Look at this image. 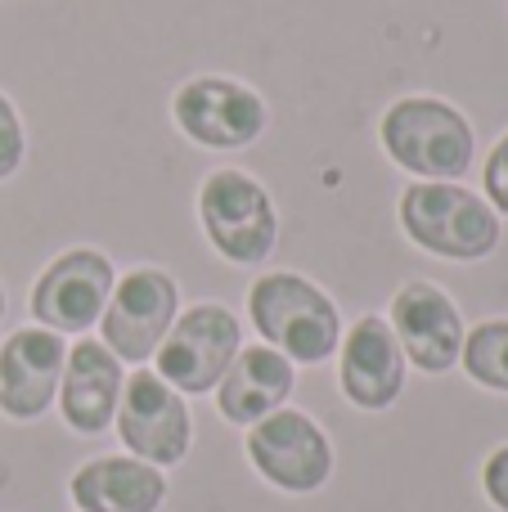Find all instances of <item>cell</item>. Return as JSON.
Segmentation results:
<instances>
[{"label":"cell","mask_w":508,"mask_h":512,"mask_svg":"<svg viewBox=\"0 0 508 512\" xmlns=\"http://www.w3.org/2000/svg\"><path fill=\"white\" fill-rule=\"evenodd\" d=\"M401 234L437 261L473 265L500 248L504 216L459 180H410L396 203Z\"/></svg>","instance_id":"6da1fadb"},{"label":"cell","mask_w":508,"mask_h":512,"mask_svg":"<svg viewBox=\"0 0 508 512\" xmlns=\"http://www.w3.org/2000/svg\"><path fill=\"white\" fill-rule=\"evenodd\" d=\"M248 319L266 346L288 355L293 364H324L338 355L342 310L315 279L297 270L257 274L248 288Z\"/></svg>","instance_id":"7a4b0ae2"},{"label":"cell","mask_w":508,"mask_h":512,"mask_svg":"<svg viewBox=\"0 0 508 512\" xmlns=\"http://www.w3.org/2000/svg\"><path fill=\"white\" fill-rule=\"evenodd\" d=\"M383 153L414 180H464L477 158V131L450 99L405 95L378 117Z\"/></svg>","instance_id":"3957f363"},{"label":"cell","mask_w":508,"mask_h":512,"mask_svg":"<svg viewBox=\"0 0 508 512\" xmlns=\"http://www.w3.org/2000/svg\"><path fill=\"white\" fill-rule=\"evenodd\" d=\"M198 225L221 261L261 265L279 243V207L257 176L239 167H221L198 185Z\"/></svg>","instance_id":"277c9868"},{"label":"cell","mask_w":508,"mask_h":512,"mask_svg":"<svg viewBox=\"0 0 508 512\" xmlns=\"http://www.w3.org/2000/svg\"><path fill=\"white\" fill-rule=\"evenodd\" d=\"M171 122L185 140L212 153H239L266 135L270 104L257 86L239 77H221V72H203L176 86L171 95Z\"/></svg>","instance_id":"5b68a950"},{"label":"cell","mask_w":508,"mask_h":512,"mask_svg":"<svg viewBox=\"0 0 508 512\" xmlns=\"http://www.w3.org/2000/svg\"><path fill=\"white\" fill-rule=\"evenodd\" d=\"M243 454H248L252 472L266 486H275L279 495H315L329 486L333 468H338L329 432L306 409L293 405L252 423L243 436Z\"/></svg>","instance_id":"8992f818"},{"label":"cell","mask_w":508,"mask_h":512,"mask_svg":"<svg viewBox=\"0 0 508 512\" xmlns=\"http://www.w3.org/2000/svg\"><path fill=\"white\" fill-rule=\"evenodd\" d=\"M243 351V324L221 301H194L176 315L171 333L153 355V373L180 391V396H212L216 382Z\"/></svg>","instance_id":"52a82bcc"},{"label":"cell","mask_w":508,"mask_h":512,"mask_svg":"<svg viewBox=\"0 0 508 512\" xmlns=\"http://www.w3.org/2000/svg\"><path fill=\"white\" fill-rule=\"evenodd\" d=\"M180 315V283L162 265H135L117 274L113 297L99 315V342L122 364H149L158 355L162 337L171 333Z\"/></svg>","instance_id":"ba28073f"},{"label":"cell","mask_w":508,"mask_h":512,"mask_svg":"<svg viewBox=\"0 0 508 512\" xmlns=\"http://www.w3.org/2000/svg\"><path fill=\"white\" fill-rule=\"evenodd\" d=\"M113 427L122 436L126 454L153 463V468L185 463L189 445H194V414H189L185 396L171 382H162L153 369H144V364L135 373H126Z\"/></svg>","instance_id":"9c48e42d"},{"label":"cell","mask_w":508,"mask_h":512,"mask_svg":"<svg viewBox=\"0 0 508 512\" xmlns=\"http://www.w3.org/2000/svg\"><path fill=\"white\" fill-rule=\"evenodd\" d=\"M113 283L117 270L99 248H68L36 274L32 292H27V310L50 333L81 337L99 328V315L113 297Z\"/></svg>","instance_id":"30bf717a"},{"label":"cell","mask_w":508,"mask_h":512,"mask_svg":"<svg viewBox=\"0 0 508 512\" xmlns=\"http://www.w3.org/2000/svg\"><path fill=\"white\" fill-rule=\"evenodd\" d=\"M387 324H392L396 342H401L405 360L419 373H450L464 351V315H459L455 297L432 279H410L396 288L392 306H387Z\"/></svg>","instance_id":"8fae6325"},{"label":"cell","mask_w":508,"mask_h":512,"mask_svg":"<svg viewBox=\"0 0 508 512\" xmlns=\"http://www.w3.org/2000/svg\"><path fill=\"white\" fill-rule=\"evenodd\" d=\"M410 360L396 342L387 315H365L338 342V391L360 414H387L401 400Z\"/></svg>","instance_id":"7c38bea8"},{"label":"cell","mask_w":508,"mask_h":512,"mask_svg":"<svg viewBox=\"0 0 508 512\" xmlns=\"http://www.w3.org/2000/svg\"><path fill=\"white\" fill-rule=\"evenodd\" d=\"M68 342L41 324L14 328L0 346V414L14 423H32L59 400Z\"/></svg>","instance_id":"4fadbf2b"},{"label":"cell","mask_w":508,"mask_h":512,"mask_svg":"<svg viewBox=\"0 0 508 512\" xmlns=\"http://www.w3.org/2000/svg\"><path fill=\"white\" fill-rule=\"evenodd\" d=\"M126 387V369L99 337H77L68 346V364H63L59 382V414L77 436H99L113 427L117 400Z\"/></svg>","instance_id":"5bb4252c"},{"label":"cell","mask_w":508,"mask_h":512,"mask_svg":"<svg viewBox=\"0 0 508 512\" xmlns=\"http://www.w3.org/2000/svg\"><path fill=\"white\" fill-rule=\"evenodd\" d=\"M293 387H297V364L288 360V355H279L275 346H266V342L243 346L212 391L216 414L234 427H252L266 414L284 409Z\"/></svg>","instance_id":"9a60e30c"},{"label":"cell","mask_w":508,"mask_h":512,"mask_svg":"<svg viewBox=\"0 0 508 512\" xmlns=\"http://www.w3.org/2000/svg\"><path fill=\"white\" fill-rule=\"evenodd\" d=\"M68 495L77 512H158L167 504V477L135 454H99L72 472Z\"/></svg>","instance_id":"2e32d148"},{"label":"cell","mask_w":508,"mask_h":512,"mask_svg":"<svg viewBox=\"0 0 508 512\" xmlns=\"http://www.w3.org/2000/svg\"><path fill=\"white\" fill-rule=\"evenodd\" d=\"M459 364L477 387L508 396V319H482L468 328Z\"/></svg>","instance_id":"e0dca14e"},{"label":"cell","mask_w":508,"mask_h":512,"mask_svg":"<svg viewBox=\"0 0 508 512\" xmlns=\"http://www.w3.org/2000/svg\"><path fill=\"white\" fill-rule=\"evenodd\" d=\"M23 162H27V126L18 117L14 99L0 90V185L14 180L23 171Z\"/></svg>","instance_id":"ac0fdd59"},{"label":"cell","mask_w":508,"mask_h":512,"mask_svg":"<svg viewBox=\"0 0 508 512\" xmlns=\"http://www.w3.org/2000/svg\"><path fill=\"white\" fill-rule=\"evenodd\" d=\"M482 198L500 216H508V131L491 144V153L482 162Z\"/></svg>","instance_id":"d6986e66"},{"label":"cell","mask_w":508,"mask_h":512,"mask_svg":"<svg viewBox=\"0 0 508 512\" xmlns=\"http://www.w3.org/2000/svg\"><path fill=\"white\" fill-rule=\"evenodd\" d=\"M482 490L500 512H508V445L491 450V459L482 463Z\"/></svg>","instance_id":"ffe728a7"},{"label":"cell","mask_w":508,"mask_h":512,"mask_svg":"<svg viewBox=\"0 0 508 512\" xmlns=\"http://www.w3.org/2000/svg\"><path fill=\"white\" fill-rule=\"evenodd\" d=\"M5 306L9 301H5V283H0V319H5Z\"/></svg>","instance_id":"44dd1931"}]
</instances>
